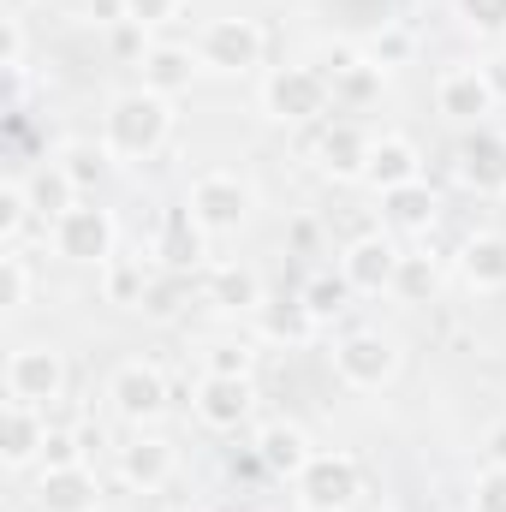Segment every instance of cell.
<instances>
[{
	"label": "cell",
	"instance_id": "cell-1",
	"mask_svg": "<svg viewBox=\"0 0 506 512\" xmlns=\"http://www.w3.org/2000/svg\"><path fill=\"white\" fill-rule=\"evenodd\" d=\"M167 137H173V102L143 90V84L114 96L102 114V143L114 161H155L167 149Z\"/></svg>",
	"mask_w": 506,
	"mask_h": 512
},
{
	"label": "cell",
	"instance_id": "cell-2",
	"mask_svg": "<svg viewBox=\"0 0 506 512\" xmlns=\"http://www.w3.org/2000/svg\"><path fill=\"white\" fill-rule=\"evenodd\" d=\"M334 102V84L322 78V66H274L262 78V114L274 126H316Z\"/></svg>",
	"mask_w": 506,
	"mask_h": 512
},
{
	"label": "cell",
	"instance_id": "cell-3",
	"mask_svg": "<svg viewBox=\"0 0 506 512\" xmlns=\"http://www.w3.org/2000/svg\"><path fill=\"white\" fill-rule=\"evenodd\" d=\"M298 512H352L364 501V465L352 453H316L298 477H292Z\"/></svg>",
	"mask_w": 506,
	"mask_h": 512
},
{
	"label": "cell",
	"instance_id": "cell-4",
	"mask_svg": "<svg viewBox=\"0 0 506 512\" xmlns=\"http://www.w3.org/2000/svg\"><path fill=\"white\" fill-rule=\"evenodd\" d=\"M262 48H268V36L256 18H209L197 36V66L215 78H251L262 66Z\"/></svg>",
	"mask_w": 506,
	"mask_h": 512
},
{
	"label": "cell",
	"instance_id": "cell-5",
	"mask_svg": "<svg viewBox=\"0 0 506 512\" xmlns=\"http://www.w3.org/2000/svg\"><path fill=\"white\" fill-rule=\"evenodd\" d=\"M48 233H54V251L66 256V262H84V268H108V262H114V245H120V221H114V209H102V203L66 209Z\"/></svg>",
	"mask_w": 506,
	"mask_h": 512
},
{
	"label": "cell",
	"instance_id": "cell-6",
	"mask_svg": "<svg viewBox=\"0 0 506 512\" xmlns=\"http://www.w3.org/2000/svg\"><path fill=\"white\" fill-rule=\"evenodd\" d=\"M185 209L197 215V227H203L209 239H227V233H239V227L251 221L256 191L239 179V173H203V179L191 185Z\"/></svg>",
	"mask_w": 506,
	"mask_h": 512
},
{
	"label": "cell",
	"instance_id": "cell-7",
	"mask_svg": "<svg viewBox=\"0 0 506 512\" xmlns=\"http://www.w3.org/2000/svg\"><path fill=\"white\" fill-rule=\"evenodd\" d=\"M167 376L155 370V364H143V358H131L120 364L114 376H108V405H114V417L131 423V429H155L161 417H167Z\"/></svg>",
	"mask_w": 506,
	"mask_h": 512
},
{
	"label": "cell",
	"instance_id": "cell-8",
	"mask_svg": "<svg viewBox=\"0 0 506 512\" xmlns=\"http://www.w3.org/2000/svg\"><path fill=\"white\" fill-rule=\"evenodd\" d=\"M66 393V358L54 352V346H42V340H30V346H18L12 358H6V405H54Z\"/></svg>",
	"mask_w": 506,
	"mask_h": 512
},
{
	"label": "cell",
	"instance_id": "cell-9",
	"mask_svg": "<svg viewBox=\"0 0 506 512\" xmlns=\"http://www.w3.org/2000/svg\"><path fill=\"white\" fill-rule=\"evenodd\" d=\"M334 376L346 387H358V393H376L399 376V346L376 334V328H358V334H346L340 346H334Z\"/></svg>",
	"mask_w": 506,
	"mask_h": 512
},
{
	"label": "cell",
	"instance_id": "cell-10",
	"mask_svg": "<svg viewBox=\"0 0 506 512\" xmlns=\"http://www.w3.org/2000/svg\"><path fill=\"white\" fill-rule=\"evenodd\" d=\"M453 173L471 197H506V137L489 126H471L453 149Z\"/></svg>",
	"mask_w": 506,
	"mask_h": 512
},
{
	"label": "cell",
	"instance_id": "cell-11",
	"mask_svg": "<svg viewBox=\"0 0 506 512\" xmlns=\"http://www.w3.org/2000/svg\"><path fill=\"white\" fill-rule=\"evenodd\" d=\"M197 423L215 429V435H239L256 411V382L251 376H203L197 382V399H191Z\"/></svg>",
	"mask_w": 506,
	"mask_h": 512
},
{
	"label": "cell",
	"instance_id": "cell-12",
	"mask_svg": "<svg viewBox=\"0 0 506 512\" xmlns=\"http://www.w3.org/2000/svg\"><path fill=\"white\" fill-rule=\"evenodd\" d=\"M495 84H489V72L483 66H447L441 78H435V114H447L453 126H483L489 114H495Z\"/></svg>",
	"mask_w": 506,
	"mask_h": 512
},
{
	"label": "cell",
	"instance_id": "cell-13",
	"mask_svg": "<svg viewBox=\"0 0 506 512\" xmlns=\"http://www.w3.org/2000/svg\"><path fill=\"white\" fill-rule=\"evenodd\" d=\"M399 262H405V251H399L387 233H358V239L340 251V274H346V286H352V292L376 298V292H393Z\"/></svg>",
	"mask_w": 506,
	"mask_h": 512
},
{
	"label": "cell",
	"instance_id": "cell-14",
	"mask_svg": "<svg viewBox=\"0 0 506 512\" xmlns=\"http://www.w3.org/2000/svg\"><path fill=\"white\" fill-rule=\"evenodd\" d=\"M370 131L352 126V120H334V126H322L316 137V173L322 179H334V185H346V179H364V167H370Z\"/></svg>",
	"mask_w": 506,
	"mask_h": 512
},
{
	"label": "cell",
	"instance_id": "cell-15",
	"mask_svg": "<svg viewBox=\"0 0 506 512\" xmlns=\"http://www.w3.org/2000/svg\"><path fill=\"white\" fill-rule=\"evenodd\" d=\"M36 512H102V477L90 465H60L36 477Z\"/></svg>",
	"mask_w": 506,
	"mask_h": 512
},
{
	"label": "cell",
	"instance_id": "cell-16",
	"mask_svg": "<svg viewBox=\"0 0 506 512\" xmlns=\"http://www.w3.org/2000/svg\"><path fill=\"white\" fill-rule=\"evenodd\" d=\"M173 471H179L173 441H161V435H149V429H137L126 447H120V477H126L131 489H143V495L167 489V483H173Z\"/></svg>",
	"mask_w": 506,
	"mask_h": 512
},
{
	"label": "cell",
	"instance_id": "cell-17",
	"mask_svg": "<svg viewBox=\"0 0 506 512\" xmlns=\"http://www.w3.org/2000/svg\"><path fill=\"white\" fill-rule=\"evenodd\" d=\"M411 179H423V149H417L411 137H399V131L376 137V143H370L364 185H370V191H399V185H411Z\"/></svg>",
	"mask_w": 506,
	"mask_h": 512
},
{
	"label": "cell",
	"instance_id": "cell-18",
	"mask_svg": "<svg viewBox=\"0 0 506 512\" xmlns=\"http://www.w3.org/2000/svg\"><path fill=\"white\" fill-rule=\"evenodd\" d=\"M42 447H48V417L36 405H6V417H0V459H6V471L42 465Z\"/></svg>",
	"mask_w": 506,
	"mask_h": 512
},
{
	"label": "cell",
	"instance_id": "cell-19",
	"mask_svg": "<svg viewBox=\"0 0 506 512\" xmlns=\"http://www.w3.org/2000/svg\"><path fill=\"white\" fill-rule=\"evenodd\" d=\"M256 459H262V471H274V477H298V471L316 459V447H310L304 423L274 417V423H262V429H256Z\"/></svg>",
	"mask_w": 506,
	"mask_h": 512
},
{
	"label": "cell",
	"instance_id": "cell-20",
	"mask_svg": "<svg viewBox=\"0 0 506 512\" xmlns=\"http://www.w3.org/2000/svg\"><path fill=\"white\" fill-rule=\"evenodd\" d=\"M155 256H161V268H167V274H191V268H203V262H209V233L197 227V215H191V209H167Z\"/></svg>",
	"mask_w": 506,
	"mask_h": 512
},
{
	"label": "cell",
	"instance_id": "cell-21",
	"mask_svg": "<svg viewBox=\"0 0 506 512\" xmlns=\"http://www.w3.org/2000/svg\"><path fill=\"white\" fill-rule=\"evenodd\" d=\"M137 72H143V90H155V96H185L191 90V78L203 72L197 66V48H179V42H155L143 60H137Z\"/></svg>",
	"mask_w": 506,
	"mask_h": 512
},
{
	"label": "cell",
	"instance_id": "cell-22",
	"mask_svg": "<svg viewBox=\"0 0 506 512\" xmlns=\"http://www.w3.org/2000/svg\"><path fill=\"white\" fill-rule=\"evenodd\" d=\"M381 221L393 233H429L441 221V197L429 191V179H411L399 191H381Z\"/></svg>",
	"mask_w": 506,
	"mask_h": 512
},
{
	"label": "cell",
	"instance_id": "cell-23",
	"mask_svg": "<svg viewBox=\"0 0 506 512\" xmlns=\"http://www.w3.org/2000/svg\"><path fill=\"white\" fill-rule=\"evenodd\" d=\"M459 274L471 292H506V233H471L459 245Z\"/></svg>",
	"mask_w": 506,
	"mask_h": 512
},
{
	"label": "cell",
	"instance_id": "cell-24",
	"mask_svg": "<svg viewBox=\"0 0 506 512\" xmlns=\"http://www.w3.org/2000/svg\"><path fill=\"white\" fill-rule=\"evenodd\" d=\"M262 274L245 268V262H221V268H209V304L215 310H227V316H256L262 310Z\"/></svg>",
	"mask_w": 506,
	"mask_h": 512
},
{
	"label": "cell",
	"instance_id": "cell-25",
	"mask_svg": "<svg viewBox=\"0 0 506 512\" xmlns=\"http://www.w3.org/2000/svg\"><path fill=\"white\" fill-rule=\"evenodd\" d=\"M251 322H256V340H268V346H304L316 334V316L304 310V298H262V310Z\"/></svg>",
	"mask_w": 506,
	"mask_h": 512
},
{
	"label": "cell",
	"instance_id": "cell-26",
	"mask_svg": "<svg viewBox=\"0 0 506 512\" xmlns=\"http://www.w3.org/2000/svg\"><path fill=\"white\" fill-rule=\"evenodd\" d=\"M24 191H30V209H36V221H48V227H54L66 209H78V185L60 173V161H48L42 173H30V179H24Z\"/></svg>",
	"mask_w": 506,
	"mask_h": 512
},
{
	"label": "cell",
	"instance_id": "cell-27",
	"mask_svg": "<svg viewBox=\"0 0 506 512\" xmlns=\"http://www.w3.org/2000/svg\"><path fill=\"white\" fill-rule=\"evenodd\" d=\"M393 292L405 298V304H429L435 292H441V262L429 251H405L399 262V280H393Z\"/></svg>",
	"mask_w": 506,
	"mask_h": 512
},
{
	"label": "cell",
	"instance_id": "cell-28",
	"mask_svg": "<svg viewBox=\"0 0 506 512\" xmlns=\"http://www.w3.org/2000/svg\"><path fill=\"white\" fill-rule=\"evenodd\" d=\"M298 298H304V310L316 316V328L352 310V286H346V274H316V280H310V286H304Z\"/></svg>",
	"mask_w": 506,
	"mask_h": 512
},
{
	"label": "cell",
	"instance_id": "cell-29",
	"mask_svg": "<svg viewBox=\"0 0 506 512\" xmlns=\"http://www.w3.org/2000/svg\"><path fill=\"white\" fill-rule=\"evenodd\" d=\"M102 286H108V298L126 304V310H143V298H149V274H143L137 256H114V262L102 268Z\"/></svg>",
	"mask_w": 506,
	"mask_h": 512
},
{
	"label": "cell",
	"instance_id": "cell-30",
	"mask_svg": "<svg viewBox=\"0 0 506 512\" xmlns=\"http://www.w3.org/2000/svg\"><path fill=\"white\" fill-rule=\"evenodd\" d=\"M60 173H66L78 191H96L102 173H108V143H66V149H60Z\"/></svg>",
	"mask_w": 506,
	"mask_h": 512
},
{
	"label": "cell",
	"instance_id": "cell-31",
	"mask_svg": "<svg viewBox=\"0 0 506 512\" xmlns=\"http://www.w3.org/2000/svg\"><path fill=\"white\" fill-rule=\"evenodd\" d=\"M36 221V209H30V191H24V179H6L0 185V245L6 251H18V239H24V227Z\"/></svg>",
	"mask_w": 506,
	"mask_h": 512
},
{
	"label": "cell",
	"instance_id": "cell-32",
	"mask_svg": "<svg viewBox=\"0 0 506 512\" xmlns=\"http://www.w3.org/2000/svg\"><path fill=\"white\" fill-rule=\"evenodd\" d=\"M185 298H191V274H167V280H155V286H149L143 310H149L155 322H173V316L185 310Z\"/></svg>",
	"mask_w": 506,
	"mask_h": 512
},
{
	"label": "cell",
	"instance_id": "cell-33",
	"mask_svg": "<svg viewBox=\"0 0 506 512\" xmlns=\"http://www.w3.org/2000/svg\"><path fill=\"white\" fill-rule=\"evenodd\" d=\"M0 304H6V316H18L30 304V262L18 251L0 256Z\"/></svg>",
	"mask_w": 506,
	"mask_h": 512
},
{
	"label": "cell",
	"instance_id": "cell-34",
	"mask_svg": "<svg viewBox=\"0 0 506 512\" xmlns=\"http://www.w3.org/2000/svg\"><path fill=\"white\" fill-rule=\"evenodd\" d=\"M251 370H256V352L239 346V340H215L203 352V376H251Z\"/></svg>",
	"mask_w": 506,
	"mask_h": 512
},
{
	"label": "cell",
	"instance_id": "cell-35",
	"mask_svg": "<svg viewBox=\"0 0 506 512\" xmlns=\"http://www.w3.org/2000/svg\"><path fill=\"white\" fill-rule=\"evenodd\" d=\"M453 6H459L465 30H477V36H489V42L506 36V0H453Z\"/></svg>",
	"mask_w": 506,
	"mask_h": 512
},
{
	"label": "cell",
	"instance_id": "cell-36",
	"mask_svg": "<svg viewBox=\"0 0 506 512\" xmlns=\"http://www.w3.org/2000/svg\"><path fill=\"white\" fill-rule=\"evenodd\" d=\"M471 512H506V465H483L471 483Z\"/></svg>",
	"mask_w": 506,
	"mask_h": 512
},
{
	"label": "cell",
	"instance_id": "cell-37",
	"mask_svg": "<svg viewBox=\"0 0 506 512\" xmlns=\"http://www.w3.org/2000/svg\"><path fill=\"white\" fill-rule=\"evenodd\" d=\"M0 66L12 72V84L24 78V18H0Z\"/></svg>",
	"mask_w": 506,
	"mask_h": 512
},
{
	"label": "cell",
	"instance_id": "cell-38",
	"mask_svg": "<svg viewBox=\"0 0 506 512\" xmlns=\"http://www.w3.org/2000/svg\"><path fill=\"white\" fill-rule=\"evenodd\" d=\"M370 60H376L381 72L387 66H405L411 60V30H381L376 42H370Z\"/></svg>",
	"mask_w": 506,
	"mask_h": 512
},
{
	"label": "cell",
	"instance_id": "cell-39",
	"mask_svg": "<svg viewBox=\"0 0 506 512\" xmlns=\"http://www.w3.org/2000/svg\"><path fill=\"white\" fill-rule=\"evenodd\" d=\"M179 12H185V0H131V24H143V30L173 24Z\"/></svg>",
	"mask_w": 506,
	"mask_h": 512
},
{
	"label": "cell",
	"instance_id": "cell-40",
	"mask_svg": "<svg viewBox=\"0 0 506 512\" xmlns=\"http://www.w3.org/2000/svg\"><path fill=\"white\" fill-rule=\"evenodd\" d=\"M84 18L102 30H120V24H131V0H84Z\"/></svg>",
	"mask_w": 506,
	"mask_h": 512
},
{
	"label": "cell",
	"instance_id": "cell-41",
	"mask_svg": "<svg viewBox=\"0 0 506 512\" xmlns=\"http://www.w3.org/2000/svg\"><path fill=\"white\" fill-rule=\"evenodd\" d=\"M483 72H489V84H495V96L506 102V48H501V54H489V60H483Z\"/></svg>",
	"mask_w": 506,
	"mask_h": 512
},
{
	"label": "cell",
	"instance_id": "cell-42",
	"mask_svg": "<svg viewBox=\"0 0 506 512\" xmlns=\"http://www.w3.org/2000/svg\"><path fill=\"white\" fill-rule=\"evenodd\" d=\"M483 453H489V465H506V423H495V429H489Z\"/></svg>",
	"mask_w": 506,
	"mask_h": 512
},
{
	"label": "cell",
	"instance_id": "cell-43",
	"mask_svg": "<svg viewBox=\"0 0 506 512\" xmlns=\"http://www.w3.org/2000/svg\"><path fill=\"white\" fill-rule=\"evenodd\" d=\"M292 245H298V251H310V245H316V227H310V221H298V227H292Z\"/></svg>",
	"mask_w": 506,
	"mask_h": 512
},
{
	"label": "cell",
	"instance_id": "cell-44",
	"mask_svg": "<svg viewBox=\"0 0 506 512\" xmlns=\"http://www.w3.org/2000/svg\"><path fill=\"white\" fill-rule=\"evenodd\" d=\"M173 512H203V507H173Z\"/></svg>",
	"mask_w": 506,
	"mask_h": 512
}]
</instances>
